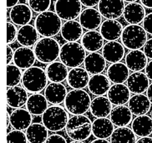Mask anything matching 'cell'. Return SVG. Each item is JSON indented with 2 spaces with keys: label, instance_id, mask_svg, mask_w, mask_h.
Listing matches in <instances>:
<instances>
[{
  "label": "cell",
  "instance_id": "43",
  "mask_svg": "<svg viewBox=\"0 0 152 143\" xmlns=\"http://www.w3.org/2000/svg\"><path fill=\"white\" fill-rule=\"evenodd\" d=\"M143 26L144 29L146 31L147 34L152 35V13L146 14L143 20Z\"/></svg>",
  "mask_w": 152,
  "mask_h": 143
},
{
  "label": "cell",
  "instance_id": "13",
  "mask_svg": "<svg viewBox=\"0 0 152 143\" xmlns=\"http://www.w3.org/2000/svg\"><path fill=\"white\" fill-rule=\"evenodd\" d=\"M123 26L117 19H106L99 28V32L104 40L109 41H117L121 38Z\"/></svg>",
  "mask_w": 152,
  "mask_h": 143
},
{
  "label": "cell",
  "instance_id": "17",
  "mask_svg": "<svg viewBox=\"0 0 152 143\" xmlns=\"http://www.w3.org/2000/svg\"><path fill=\"white\" fill-rule=\"evenodd\" d=\"M130 93L131 92L127 85L124 84H115L111 85L107 95L112 105L125 106L130 100Z\"/></svg>",
  "mask_w": 152,
  "mask_h": 143
},
{
  "label": "cell",
  "instance_id": "49",
  "mask_svg": "<svg viewBox=\"0 0 152 143\" xmlns=\"http://www.w3.org/2000/svg\"><path fill=\"white\" fill-rule=\"evenodd\" d=\"M135 143H152V137H150V136L140 137L136 141Z\"/></svg>",
  "mask_w": 152,
  "mask_h": 143
},
{
  "label": "cell",
  "instance_id": "45",
  "mask_svg": "<svg viewBox=\"0 0 152 143\" xmlns=\"http://www.w3.org/2000/svg\"><path fill=\"white\" fill-rule=\"evenodd\" d=\"M144 53L148 59H152V38L149 39L144 46Z\"/></svg>",
  "mask_w": 152,
  "mask_h": 143
},
{
  "label": "cell",
  "instance_id": "39",
  "mask_svg": "<svg viewBox=\"0 0 152 143\" xmlns=\"http://www.w3.org/2000/svg\"><path fill=\"white\" fill-rule=\"evenodd\" d=\"M23 75L21 69L15 65H8L7 66V86L14 87L17 86L22 82Z\"/></svg>",
  "mask_w": 152,
  "mask_h": 143
},
{
  "label": "cell",
  "instance_id": "47",
  "mask_svg": "<svg viewBox=\"0 0 152 143\" xmlns=\"http://www.w3.org/2000/svg\"><path fill=\"white\" fill-rule=\"evenodd\" d=\"M14 51L12 49V47L8 45V46H7V64L11 65V62L14 60Z\"/></svg>",
  "mask_w": 152,
  "mask_h": 143
},
{
  "label": "cell",
  "instance_id": "8",
  "mask_svg": "<svg viewBox=\"0 0 152 143\" xmlns=\"http://www.w3.org/2000/svg\"><path fill=\"white\" fill-rule=\"evenodd\" d=\"M122 45L130 50L141 49L147 40V33L139 24H129L125 26L121 35Z\"/></svg>",
  "mask_w": 152,
  "mask_h": 143
},
{
  "label": "cell",
  "instance_id": "35",
  "mask_svg": "<svg viewBox=\"0 0 152 143\" xmlns=\"http://www.w3.org/2000/svg\"><path fill=\"white\" fill-rule=\"evenodd\" d=\"M131 129L139 137H145L152 134V117L147 115L138 116L132 121Z\"/></svg>",
  "mask_w": 152,
  "mask_h": 143
},
{
  "label": "cell",
  "instance_id": "33",
  "mask_svg": "<svg viewBox=\"0 0 152 143\" xmlns=\"http://www.w3.org/2000/svg\"><path fill=\"white\" fill-rule=\"evenodd\" d=\"M132 112L129 106H116L110 112V120L113 124L118 127L127 126L132 122Z\"/></svg>",
  "mask_w": 152,
  "mask_h": 143
},
{
  "label": "cell",
  "instance_id": "37",
  "mask_svg": "<svg viewBox=\"0 0 152 143\" xmlns=\"http://www.w3.org/2000/svg\"><path fill=\"white\" fill-rule=\"evenodd\" d=\"M26 136L29 143H45L49 137V130L44 124L34 123L26 130Z\"/></svg>",
  "mask_w": 152,
  "mask_h": 143
},
{
  "label": "cell",
  "instance_id": "2",
  "mask_svg": "<svg viewBox=\"0 0 152 143\" xmlns=\"http://www.w3.org/2000/svg\"><path fill=\"white\" fill-rule=\"evenodd\" d=\"M92 124L88 116L84 115L71 116L65 127L68 136L73 141L84 142L92 134Z\"/></svg>",
  "mask_w": 152,
  "mask_h": 143
},
{
  "label": "cell",
  "instance_id": "26",
  "mask_svg": "<svg viewBox=\"0 0 152 143\" xmlns=\"http://www.w3.org/2000/svg\"><path fill=\"white\" fill-rule=\"evenodd\" d=\"M85 69L89 74L98 75L101 74L106 68V60L104 58L103 54L98 52L90 53L86 55L85 59Z\"/></svg>",
  "mask_w": 152,
  "mask_h": 143
},
{
  "label": "cell",
  "instance_id": "6",
  "mask_svg": "<svg viewBox=\"0 0 152 143\" xmlns=\"http://www.w3.org/2000/svg\"><path fill=\"white\" fill-rule=\"evenodd\" d=\"M86 50L78 42H67L61 46L59 59L67 67H80L85 62Z\"/></svg>",
  "mask_w": 152,
  "mask_h": 143
},
{
  "label": "cell",
  "instance_id": "46",
  "mask_svg": "<svg viewBox=\"0 0 152 143\" xmlns=\"http://www.w3.org/2000/svg\"><path fill=\"white\" fill-rule=\"evenodd\" d=\"M83 6L86 8H93L99 4L100 0H80Z\"/></svg>",
  "mask_w": 152,
  "mask_h": 143
},
{
  "label": "cell",
  "instance_id": "19",
  "mask_svg": "<svg viewBox=\"0 0 152 143\" xmlns=\"http://www.w3.org/2000/svg\"><path fill=\"white\" fill-rule=\"evenodd\" d=\"M36 60L34 50L28 47H19L14 51V62L16 66L22 70H27L32 67Z\"/></svg>",
  "mask_w": 152,
  "mask_h": 143
},
{
  "label": "cell",
  "instance_id": "52",
  "mask_svg": "<svg viewBox=\"0 0 152 143\" xmlns=\"http://www.w3.org/2000/svg\"><path fill=\"white\" fill-rule=\"evenodd\" d=\"M146 95H147V97L149 98L150 101L152 104V83L150 85L149 88L146 90Z\"/></svg>",
  "mask_w": 152,
  "mask_h": 143
},
{
  "label": "cell",
  "instance_id": "3",
  "mask_svg": "<svg viewBox=\"0 0 152 143\" xmlns=\"http://www.w3.org/2000/svg\"><path fill=\"white\" fill-rule=\"evenodd\" d=\"M61 20L55 12L48 10L36 17L34 25L42 37L52 38L61 31L63 26Z\"/></svg>",
  "mask_w": 152,
  "mask_h": 143
},
{
  "label": "cell",
  "instance_id": "10",
  "mask_svg": "<svg viewBox=\"0 0 152 143\" xmlns=\"http://www.w3.org/2000/svg\"><path fill=\"white\" fill-rule=\"evenodd\" d=\"M124 0H100L98 10L102 17L107 19H118L124 14Z\"/></svg>",
  "mask_w": 152,
  "mask_h": 143
},
{
  "label": "cell",
  "instance_id": "50",
  "mask_svg": "<svg viewBox=\"0 0 152 143\" xmlns=\"http://www.w3.org/2000/svg\"><path fill=\"white\" fill-rule=\"evenodd\" d=\"M140 4L143 5L145 8L152 9V0H140Z\"/></svg>",
  "mask_w": 152,
  "mask_h": 143
},
{
  "label": "cell",
  "instance_id": "4",
  "mask_svg": "<svg viewBox=\"0 0 152 143\" xmlns=\"http://www.w3.org/2000/svg\"><path fill=\"white\" fill-rule=\"evenodd\" d=\"M48 77L45 70L39 66H32L25 70L22 77L23 87L32 94L39 93L48 85Z\"/></svg>",
  "mask_w": 152,
  "mask_h": 143
},
{
  "label": "cell",
  "instance_id": "44",
  "mask_svg": "<svg viewBox=\"0 0 152 143\" xmlns=\"http://www.w3.org/2000/svg\"><path fill=\"white\" fill-rule=\"evenodd\" d=\"M45 143H67V141L61 135L53 134L49 136Z\"/></svg>",
  "mask_w": 152,
  "mask_h": 143
},
{
  "label": "cell",
  "instance_id": "51",
  "mask_svg": "<svg viewBox=\"0 0 152 143\" xmlns=\"http://www.w3.org/2000/svg\"><path fill=\"white\" fill-rule=\"evenodd\" d=\"M19 0H7V8H14L15 5H17L18 4Z\"/></svg>",
  "mask_w": 152,
  "mask_h": 143
},
{
  "label": "cell",
  "instance_id": "54",
  "mask_svg": "<svg viewBox=\"0 0 152 143\" xmlns=\"http://www.w3.org/2000/svg\"><path fill=\"white\" fill-rule=\"evenodd\" d=\"M124 1H125V2H127V3L129 4V3H134V2H136L137 0H124Z\"/></svg>",
  "mask_w": 152,
  "mask_h": 143
},
{
  "label": "cell",
  "instance_id": "21",
  "mask_svg": "<svg viewBox=\"0 0 152 143\" xmlns=\"http://www.w3.org/2000/svg\"><path fill=\"white\" fill-rule=\"evenodd\" d=\"M28 91L22 86L8 87L7 89V102L11 108L18 109L24 106L28 101Z\"/></svg>",
  "mask_w": 152,
  "mask_h": 143
},
{
  "label": "cell",
  "instance_id": "29",
  "mask_svg": "<svg viewBox=\"0 0 152 143\" xmlns=\"http://www.w3.org/2000/svg\"><path fill=\"white\" fill-rule=\"evenodd\" d=\"M61 36L67 42H77L83 36V27L80 22L69 20L63 23Z\"/></svg>",
  "mask_w": 152,
  "mask_h": 143
},
{
  "label": "cell",
  "instance_id": "48",
  "mask_svg": "<svg viewBox=\"0 0 152 143\" xmlns=\"http://www.w3.org/2000/svg\"><path fill=\"white\" fill-rule=\"evenodd\" d=\"M145 70V75L147 76L149 80L152 81V59L150 62H148L147 65H146Z\"/></svg>",
  "mask_w": 152,
  "mask_h": 143
},
{
  "label": "cell",
  "instance_id": "12",
  "mask_svg": "<svg viewBox=\"0 0 152 143\" xmlns=\"http://www.w3.org/2000/svg\"><path fill=\"white\" fill-rule=\"evenodd\" d=\"M102 54L109 63L121 62L125 54V46L118 41H109L104 45Z\"/></svg>",
  "mask_w": 152,
  "mask_h": 143
},
{
  "label": "cell",
  "instance_id": "24",
  "mask_svg": "<svg viewBox=\"0 0 152 143\" xmlns=\"http://www.w3.org/2000/svg\"><path fill=\"white\" fill-rule=\"evenodd\" d=\"M10 124L14 130L24 131L27 130L32 124V114L28 110L18 108L11 113Z\"/></svg>",
  "mask_w": 152,
  "mask_h": 143
},
{
  "label": "cell",
  "instance_id": "5",
  "mask_svg": "<svg viewBox=\"0 0 152 143\" xmlns=\"http://www.w3.org/2000/svg\"><path fill=\"white\" fill-rule=\"evenodd\" d=\"M60 45L55 39L43 37L34 46L36 59L43 64H50L59 57Z\"/></svg>",
  "mask_w": 152,
  "mask_h": 143
},
{
  "label": "cell",
  "instance_id": "9",
  "mask_svg": "<svg viewBox=\"0 0 152 143\" xmlns=\"http://www.w3.org/2000/svg\"><path fill=\"white\" fill-rule=\"evenodd\" d=\"M82 6L80 0H56L54 10L61 19L69 21L80 17Z\"/></svg>",
  "mask_w": 152,
  "mask_h": 143
},
{
  "label": "cell",
  "instance_id": "22",
  "mask_svg": "<svg viewBox=\"0 0 152 143\" xmlns=\"http://www.w3.org/2000/svg\"><path fill=\"white\" fill-rule=\"evenodd\" d=\"M89 73L85 69L76 67L71 69L67 77V83L73 89H85L89 85Z\"/></svg>",
  "mask_w": 152,
  "mask_h": 143
},
{
  "label": "cell",
  "instance_id": "42",
  "mask_svg": "<svg viewBox=\"0 0 152 143\" xmlns=\"http://www.w3.org/2000/svg\"><path fill=\"white\" fill-rule=\"evenodd\" d=\"M18 29L14 23L7 22V44L11 45L14 43L15 40H17Z\"/></svg>",
  "mask_w": 152,
  "mask_h": 143
},
{
  "label": "cell",
  "instance_id": "32",
  "mask_svg": "<svg viewBox=\"0 0 152 143\" xmlns=\"http://www.w3.org/2000/svg\"><path fill=\"white\" fill-rule=\"evenodd\" d=\"M111 111L112 103L108 97L100 95L92 100L90 105V111L96 118L107 117L110 115Z\"/></svg>",
  "mask_w": 152,
  "mask_h": 143
},
{
  "label": "cell",
  "instance_id": "14",
  "mask_svg": "<svg viewBox=\"0 0 152 143\" xmlns=\"http://www.w3.org/2000/svg\"><path fill=\"white\" fill-rule=\"evenodd\" d=\"M10 19L15 25H27L33 18V10L24 4H18L10 10Z\"/></svg>",
  "mask_w": 152,
  "mask_h": 143
},
{
  "label": "cell",
  "instance_id": "1",
  "mask_svg": "<svg viewBox=\"0 0 152 143\" xmlns=\"http://www.w3.org/2000/svg\"><path fill=\"white\" fill-rule=\"evenodd\" d=\"M91 98L87 91L83 89H73L68 92L64 100V107L70 115H85L91 105Z\"/></svg>",
  "mask_w": 152,
  "mask_h": 143
},
{
  "label": "cell",
  "instance_id": "30",
  "mask_svg": "<svg viewBox=\"0 0 152 143\" xmlns=\"http://www.w3.org/2000/svg\"><path fill=\"white\" fill-rule=\"evenodd\" d=\"M107 76L114 84H124L130 76V69L124 63H115L107 69Z\"/></svg>",
  "mask_w": 152,
  "mask_h": 143
},
{
  "label": "cell",
  "instance_id": "18",
  "mask_svg": "<svg viewBox=\"0 0 152 143\" xmlns=\"http://www.w3.org/2000/svg\"><path fill=\"white\" fill-rule=\"evenodd\" d=\"M127 86L133 94H143L150 86V80L143 72H133L127 80Z\"/></svg>",
  "mask_w": 152,
  "mask_h": 143
},
{
  "label": "cell",
  "instance_id": "7",
  "mask_svg": "<svg viewBox=\"0 0 152 143\" xmlns=\"http://www.w3.org/2000/svg\"><path fill=\"white\" fill-rule=\"evenodd\" d=\"M68 111L58 105L49 106L42 115V122L49 131L57 132L65 129L69 121Z\"/></svg>",
  "mask_w": 152,
  "mask_h": 143
},
{
  "label": "cell",
  "instance_id": "20",
  "mask_svg": "<svg viewBox=\"0 0 152 143\" xmlns=\"http://www.w3.org/2000/svg\"><path fill=\"white\" fill-rule=\"evenodd\" d=\"M68 92L66 87L62 83L51 82L45 89V96L48 102L53 105H59L64 102Z\"/></svg>",
  "mask_w": 152,
  "mask_h": 143
},
{
  "label": "cell",
  "instance_id": "23",
  "mask_svg": "<svg viewBox=\"0 0 152 143\" xmlns=\"http://www.w3.org/2000/svg\"><path fill=\"white\" fill-rule=\"evenodd\" d=\"M110 79L108 76L98 74V75H93L90 77L88 88L90 92L97 96L104 95L107 94L108 91L110 90L111 85H110Z\"/></svg>",
  "mask_w": 152,
  "mask_h": 143
},
{
  "label": "cell",
  "instance_id": "25",
  "mask_svg": "<svg viewBox=\"0 0 152 143\" xmlns=\"http://www.w3.org/2000/svg\"><path fill=\"white\" fill-rule=\"evenodd\" d=\"M115 125L110 119L107 117L97 118L93 121L92 124V133L97 139H107L111 136L114 131Z\"/></svg>",
  "mask_w": 152,
  "mask_h": 143
},
{
  "label": "cell",
  "instance_id": "38",
  "mask_svg": "<svg viewBox=\"0 0 152 143\" xmlns=\"http://www.w3.org/2000/svg\"><path fill=\"white\" fill-rule=\"evenodd\" d=\"M135 136L132 129L127 126L118 127L110 136V143H135Z\"/></svg>",
  "mask_w": 152,
  "mask_h": 143
},
{
  "label": "cell",
  "instance_id": "27",
  "mask_svg": "<svg viewBox=\"0 0 152 143\" xmlns=\"http://www.w3.org/2000/svg\"><path fill=\"white\" fill-rule=\"evenodd\" d=\"M148 58L144 51L140 49L130 50L125 56V65L130 70L139 72L145 69L147 65Z\"/></svg>",
  "mask_w": 152,
  "mask_h": 143
},
{
  "label": "cell",
  "instance_id": "40",
  "mask_svg": "<svg viewBox=\"0 0 152 143\" xmlns=\"http://www.w3.org/2000/svg\"><path fill=\"white\" fill-rule=\"evenodd\" d=\"M28 5L37 14L48 11L51 5V0H28Z\"/></svg>",
  "mask_w": 152,
  "mask_h": 143
},
{
  "label": "cell",
  "instance_id": "41",
  "mask_svg": "<svg viewBox=\"0 0 152 143\" xmlns=\"http://www.w3.org/2000/svg\"><path fill=\"white\" fill-rule=\"evenodd\" d=\"M28 142L26 133L23 132V131L14 130L7 135L8 143H28Z\"/></svg>",
  "mask_w": 152,
  "mask_h": 143
},
{
  "label": "cell",
  "instance_id": "55",
  "mask_svg": "<svg viewBox=\"0 0 152 143\" xmlns=\"http://www.w3.org/2000/svg\"><path fill=\"white\" fill-rule=\"evenodd\" d=\"M70 143H84V142H80V141H73V142Z\"/></svg>",
  "mask_w": 152,
  "mask_h": 143
},
{
  "label": "cell",
  "instance_id": "34",
  "mask_svg": "<svg viewBox=\"0 0 152 143\" xmlns=\"http://www.w3.org/2000/svg\"><path fill=\"white\" fill-rule=\"evenodd\" d=\"M49 81L54 83H61L67 79L69 75L68 67L61 61H54L50 63L45 69Z\"/></svg>",
  "mask_w": 152,
  "mask_h": 143
},
{
  "label": "cell",
  "instance_id": "28",
  "mask_svg": "<svg viewBox=\"0 0 152 143\" xmlns=\"http://www.w3.org/2000/svg\"><path fill=\"white\" fill-rule=\"evenodd\" d=\"M39 32L37 31L35 26L30 24L21 26L18 29L17 40L18 44L23 47L30 48L34 46L39 40Z\"/></svg>",
  "mask_w": 152,
  "mask_h": 143
},
{
  "label": "cell",
  "instance_id": "53",
  "mask_svg": "<svg viewBox=\"0 0 152 143\" xmlns=\"http://www.w3.org/2000/svg\"><path fill=\"white\" fill-rule=\"evenodd\" d=\"M90 143H110L106 139H95Z\"/></svg>",
  "mask_w": 152,
  "mask_h": 143
},
{
  "label": "cell",
  "instance_id": "16",
  "mask_svg": "<svg viewBox=\"0 0 152 143\" xmlns=\"http://www.w3.org/2000/svg\"><path fill=\"white\" fill-rule=\"evenodd\" d=\"M104 38L100 32L97 30H89L85 32L81 38V45L88 52H98L103 49Z\"/></svg>",
  "mask_w": 152,
  "mask_h": 143
},
{
  "label": "cell",
  "instance_id": "36",
  "mask_svg": "<svg viewBox=\"0 0 152 143\" xmlns=\"http://www.w3.org/2000/svg\"><path fill=\"white\" fill-rule=\"evenodd\" d=\"M48 100L45 95L39 93L32 94L26 103V107L28 111L34 116H41L48 109Z\"/></svg>",
  "mask_w": 152,
  "mask_h": 143
},
{
  "label": "cell",
  "instance_id": "31",
  "mask_svg": "<svg viewBox=\"0 0 152 143\" xmlns=\"http://www.w3.org/2000/svg\"><path fill=\"white\" fill-rule=\"evenodd\" d=\"M129 108L134 116H143L146 115L151 110V103L144 94H135L130 97L129 100Z\"/></svg>",
  "mask_w": 152,
  "mask_h": 143
},
{
  "label": "cell",
  "instance_id": "15",
  "mask_svg": "<svg viewBox=\"0 0 152 143\" xmlns=\"http://www.w3.org/2000/svg\"><path fill=\"white\" fill-rule=\"evenodd\" d=\"M124 18L129 24H140L146 16L145 7L139 3H129L125 5L123 14Z\"/></svg>",
  "mask_w": 152,
  "mask_h": 143
},
{
  "label": "cell",
  "instance_id": "11",
  "mask_svg": "<svg viewBox=\"0 0 152 143\" xmlns=\"http://www.w3.org/2000/svg\"><path fill=\"white\" fill-rule=\"evenodd\" d=\"M80 23L82 27L89 30H96L102 24V15L94 8H87L81 12Z\"/></svg>",
  "mask_w": 152,
  "mask_h": 143
}]
</instances>
